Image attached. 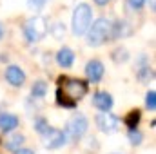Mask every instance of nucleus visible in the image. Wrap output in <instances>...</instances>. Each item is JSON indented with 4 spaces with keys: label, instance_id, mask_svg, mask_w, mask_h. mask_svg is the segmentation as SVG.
<instances>
[{
    "label": "nucleus",
    "instance_id": "nucleus-11",
    "mask_svg": "<svg viewBox=\"0 0 156 154\" xmlns=\"http://www.w3.org/2000/svg\"><path fill=\"white\" fill-rule=\"evenodd\" d=\"M18 127V118L9 113H0V131L2 132H11Z\"/></svg>",
    "mask_w": 156,
    "mask_h": 154
},
{
    "label": "nucleus",
    "instance_id": "nucleus-4",
    "mask_svg": "<svg viewBox=\"0 0 156 154\" xmlns=\"http://www.w3.org/2000/svg\"><path fill=\"white\" fill-rule=\"evenodd\" d=\"M45 33H47V20L44 16H33L24 24V37L29 44L42 40Z\"/></svg>",
    "mask_w": 156,
    "mask_h": 154
},
{
    "label": "nucleus",
    "instance_id": "nucleus-23",
    "mask_svg": "<svg viewBox=\"0 0 156 154\" xmlns=\"http://www.w3.org/2000/svg\"><path fill=\"white\" fill-rule=\"evenodd\" d=\"M64 31H66V29H64V24H55V26H53V33H55L56 38L64 37Z\"/></svg>",
    "mask_w": 156,
    "mask_h": 154
},
{
    "label": "nucleus",
    "instance_id": "nucleus-25",
    "mask_svg": "<svg viewBox=\"0 0 156 154\" xmlns=\"http://www.w3.org/2000/svg\"><path fill=\"white\" fill-rule=\"evenodd\" d=\"M109 0H94V4H98V5H105Z\"/></svg>",
    "mask_w": 156,
    "mask_h": 154
},
{
    "label": "nucleus",
    "instance_id": "nucleus-10",
    "mask_svg": "<svg viewBox=\"0 0 156 154\" xmlns=\"http://www.w3.org/2000/svg\"><path fill=\"white\" fill-rule=\"evenodd\" d=\"M93 105H94L96 109H100L102 113H109V109L113 107V98H111L109 93L98 91V93H94V96H93Z\"/></svg>",
    "mask_w": 156,
    "mask_h": 154
},
{
    "label": "nucleus",
    "instance_id": "nucleus-22",
    "mask_svg": "<svg viewBox=\"0 0 156 154\" xmlns=\"http://www.w3.org/2000/svg\"><path fill=\"white\" fill-rule=\"evenodd\" d=\"M47 0H27V5L33 9V11H40L44 5H45Z\"/></svg>",
    "mask_w": 156,
    "mask_h": 154
},
{
    "label": "nucleus",
    "instance_id": "nucleus-26",
    "mask_svg": "<svg viewBox=\"0 0 156 154\" xmlns=\"http://www.w3.org/2000/svg\"><path fill=\"white\" fill-rule=\"evenodd\" d=\"M4 37V27H2V24H0V38Z\"/></svg>",
    "mask_w": 156,
    "mask_h": 154
},
{
    "label": "nucleus",
    "instance_id": "nucleus-15",
    "mask_svg": "<svg viewBox=\"0 0 156 154\" xmlns=\"http://www.w3.org/2000/svg\"><path fill=\"white\" fill-rule=\"evenodd\" d=\"M154 78V71L149 67V65H144V67H140L138 69V80L140 82H144V83H147L149 80H153Z\"/></svg>",
    "mask_w": 156,
    "mask_h": 154
},
{
    "label": "nucleus",
    "instance_id": "nucleus-14",
    "mask_svg": "<svg viewBox=\"0 0 156 154\" xmlns=\"http://www.w3.org/2000/svg\"><path fill=\"white\" fill-rule=\"evenodd\" d=\"M26 142V138H24V134H15V136H11L9 140H7V143H5V147L9 149V151H18V147L22 145Z\"/></svg>",
    "mask_w": 156,
    "mask_h": 154
},
{
    "label": "nucleus",
    "instance_id": "nucleus-18",
    "mask_svg": "<svg viewBox=\"0 0 156 154\" xmlns=\"http://www.w3.org/2000/svg\"><path fill=\"white\" fill-rule=\"evenodd\" d=\"M49 129H51V127H49V123H47L45 118H37V120H35V131H37V132L45 134Z\"/></svg>",
    "mask_w": 156,
    "mask_h": 154
},
{
    "label": "nucleus",
    "instance_id": "nucleus-9",
    "mask_svg": "<svg viewBox=\"0 0 156 154\" xmlns=\"http://www.w3.org/2000/svg\"><path fill=\"white\" fill-rule=\"evenodd\" d=\"M5 80L13 85V87H22L26 82V75L18 65H9L5 69Z\"/></svg>",
    "mask_w": 156,
    "mask_h": 154
},
{
    "label": "nucleus",
    "instance_id": "nucleus-1",
    "mask_svg": "<svg viewBox=\"0 0 156 154\" xmlns=\"http://www.w3.org/2000/svg\"><path fill=\"white\" fill-rule=\"evenodd\" d=\"M60 87L56 91L58 103L64 107H75L78 100H82L87 94V83L76 78H60Z\"/></svg>",
    "mask_w": 156,
    "mask_h": 154
},
{
    "label": "nucleus",
    "instance_id": "nucleus-20",
    "mask_svg": "<svg viewBox=\"0 0 156 154\" xmlns=\"http://www.w3.org/2000/svg\"><path fill=\"white\" fill-rule=\"evenodd\" d=\"M145 105H147L149 111H154L156 109V93L154 91H149L145 94Z\"/></svg>",
    "mask_w": 156,
    "mask_h": 154
},
{
    "label": "nucleus",
    "instance_id": "nucleus-24",
    "mask_svg": "<svg viewBox=\"0 0 156 154\" xmlns=\"http://www.w3.org/2000/svg\"><path fill=\"white\" fill-rule=\"evenodd\" d=\"M15 154H35L31 149H18V151H15Z\"/></svg>",
    "mask_w": 156,
    "mask_h": 154
},
{
    "label": "nucleus",
    "instance_id": "nucleus-6",
    "mask_svg": "<svg viewBox=\"0 0 156 154\" xmlns=\"http://www.w3.org/2000/svg\"><path fill=\"white\" fill-rule=\"evenodd\" d=\"M66 140H67V134L60 129H49L45 134H44V147L45 149H58L62 145H66Z\"/></svg>",
    "mask_w": 156,
    "mask_h": 154
},
{
    "label": "nucleus",
    "instance_id": "nucleus-12",
    "mask_svg": "<svg viewBox=\"0 0 156 154\" xmlns=\"http://www.w3.org/2000/svg\"><path fill=\"white\" fill-rule=\"evenodd\" d=\"M56 62H58L60 67H71L73 62H75V53L69 47H62L56 53Z\"/></svg>",
    "mask_w": 156,
    "mask_h": 154
},
{
    "label": "nucleus",
    "instance_id": "nucleus-5",
    "mask_svg": "<svg viewBox=\"0 0 156 154\" xmlns=\"http://www.w3.org/2000/svg\"><path fill=\"white\" fill-rule=\"evenodd\" d=\"M87 127H89L87 118L83 114H75L69 120V123H67V134H69L73 140H80V138L87 132Z\"/></svg>",
    "mask_w": 156,
    "mask_h": 154
},
{
    "label": "nucleus",
    "instance_id": "nucleus-7",
    "mask_svg": "<svg viewBox=\"0 0 156 154\" xmlns=\"http://www.w3.org/2000/svg\"><path fill=\"white\" fill-rule=\"evenodd\" d=\"M118 118L115 114H111V113H100V114H96V127L102 131V132H105V134H111V132H115L118 131Z\"/></svg>",
    "mask_w": 156,
    "mask_h": 154
},
{
    "label": "nucleus",
    "instance_id": "nucleus-17",
    "mask_svg": "<svg viewBox=\"0 0 156 154\" xmlns=\"http://www.w3.org/2000/svg\"><path fill=\"white\" fill-rule=\"evenodd\" d=\"M140 111H131L127 118H125V123H127V127L129 129H136V125H138V121H140Z\"/></svg>",
    "mask_w": 156,
    "mask_h": 154
},
{
    "label": "nucleus",
    "instance_id": "nucleus-3",
    "mask_svg": "<svg viewBox=\"0 0 156 154\" xmlns=\"http://www.w3.org/2000/svg\"><path fill=\"white\" fill-rule=\"evenodd\" d=\"M111 22L107 18H98L89 29H87V44L91 47H98L104 42L111 38Z\"/></svg>",
    "mask_w": 156,
    "mask_h": 154
},
{
    "label": "nucleus",
    "instance_id": "nucleus-8",
    "mask_svg": "<svg viewBox=\"0 0 156 154\" xmlns=\"http://www.w3.org/2000/svg\"><path fill=\"white\" fill-rule=\"evenodd\" d=\"M104 64L100 62V60H91V62H87L85 64V75L87 78L93 82V83H98L102 76H104Z\"/></svg>",
    "mask_w": 156,
    "mask_h": 154
},
{
    "label": "nucleus",
    "instance_id": "nucleus-27",
    "mask_svg": "<svg viewBox=\"0 0 156 154\" xmlns=\"http://www.w3.org/2000/svg\"><path fill=\"white\" fill-rule=\"evenodd\" d=\"M156 5H154V0H151V9H154Z\"/></svg>",
    "mask_w": 156,
    "mask_h": 154
},
{
    "label": "nucleus",
    "instance_id": "nucleus-2",
    "mask_svg": "<svg viewBox=\"0 0 156 154\" xmlns=\"http://www.w3.org/2000/svg\"><path fill=\"white\" fill-rule=\"evenodd\" d=\"M91 20H93V9L89 4L82 2L78 4L73 11V20H71V26H73V33L76 37H82L87 33V29L91 27Z\"/></svg>",
    "mask_w": 156,
    "mask_h": 154
},
{
    "label": "nucleus",
    "instance_id": "nucleus-16",
    "mask_svg": "<svg viewBox=\"0 0 156 154\" xmlns=\"http://www.w3.org/2000/svg\"><path fill=\"white\" fill-rule=\"evenodd\" d=\"M127 138H129V142H131L133 145H140V143L144 142V134H142L138 129H129Z\"/></svg>",
    "mask_w": 156,
    "mask_h": 154
},
{
    "label": "nucleus",
    "instance_id": "nucleus-21",
    "mask_svg": "<svg viewBox=\"0 0 156 154\" xmlns=\"http://www.w3.org/2000/svg\"><path fill=\"white\" fill-rule=\"evenodd\" d=\"M144 4H145V0H127V7H129V9H133V11L142 9V7H144Z\"/></svg>",
    "mask_w": 156,
    "mask_h": 154
},
{
    "label": "nucleus",
    "instance_id": "nucleus-19",
    "mask_svg": "<svg viewBox=\"0 0 156 154\" xmlns=\"http://www.w3.org/2000/svg\"><path fill=\"white\" fill-rule=\"evenodd\" d=\"M113 60L115 62H125V60H129V54H127V51L123 47H120V49L113 51Z\"/></svg>",
    "mask_w": 156,
    "mask_h": 154
},
{
    "label": "nucleus",
    "instance_id": "nucleus-13",
    "mask_svg": "<svg viewBox=\"0 0 156 154\" xmlns=\"http://www.w3.org/2000/svg\"><path fill=\"white\" fill-rule=\"evenodd\" d=\"M47 94V83L44 82V80H38L37 83H33V87H31V96H35V98H44Z\"/></svg>",
    "mask_w": 156,
    "mask_h": 154
}]
</instances>
